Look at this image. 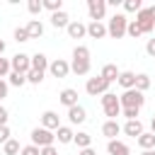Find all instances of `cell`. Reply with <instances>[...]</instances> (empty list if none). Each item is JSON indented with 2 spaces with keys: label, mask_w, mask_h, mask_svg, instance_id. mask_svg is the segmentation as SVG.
<instances>
[{
  "label": "cell",
  "mask_w": 155,
  "mask_h": 155,
  "mask_svg": "<svg viewBox=\"0 0 155 155\" xmlns=\"http://www.w3.org/2000/svg\"><path fill=\"white\" fill-rule=\"evenodd\" d=\"M126 29H128V19H126V15L114 12L111 19H109V24H107L109 36H111V39H121V36H126Z\"/></svg>",
  "instance_id": "1"
},
{
  "label": "cell",
  "mask_w": 155,
  "mask_h": 155,
  "mask_svg": "<svg viewBox=\"0 0 155 155\" xmlns=\"http://www.w3.org/2000/svg\"><path fill=\"white\" fill-rule=\"evenodd\" d=\"M102 109H104V114H107L111 121H116V116H121V102H119V97H116L114 92L102 94Z\"/></svg>",
  "instance_id": "2"
},
{
  "label": "cell",
  "mask_w": 155,
  "mask_h": 155,
  "mask_svg": "<svg viewBox=\"0 0 155 155\" xmlns=\"http://www.w3.org/2000/svg\"><path fill=\"white\" fill-rule=\"evenodd\" d=\"M136 22H138V27H140L143 34H150V31L155 29V5L143 7V10L136 15Z\"/></svg>",
  "instance_id": "3"
},
{
  "label": "cell",
  "mask_w": 155,
  "mask_h": 155,
  "mask_svg": "<svg viewBox=\"0 0 155 155\" xmlns=\"http://www.w3.org/2000/svg\"><path fill=\"white\" fill-rule=\"evenodd\" d=\"M53 140H56V133L44 126H36L31 131V145H36V148H48V145H53Z\"/></svg>",
  "instance_id": "4"
},
{
  "label": "cell",
  "mask_w": 155,
  "mask_h": 155,
  "mask_svg": "<svg viewBox=\"0 0 155 155\" xmlns=\"http://www.w3.org/2000/svg\"><path fill=\"white\" fill-rule=\"evenodd\" d=\"M119 102H121V107H133V109H140V107L145 104V97H143V92H138V90L133 87V90H124V94L119 97Z\"/></svg>",
  "instance_id": "5"
},
{
  "label": "cell",
  "mask_w": 155,
  "mask_h": 155,
  "mask_svg": "<svg viewBox=\"0 0 155 155\" xmlns=\"http://www.w3.org/2000/svg\"><path fill=\"white\" fill-rule=\"evenodd\" d=\"M109 85H111V82H107L102 75H97V78H90V80H87L85 90H87L90 97H97V94H107V92H109Z\"/></svg>",
  "instance_id": "6"
},
{
  "label": "cell",
  "mask_w": 155,
  "mask_h": 155,
  "mask_svg": "<svg viewBox=\"0 0 155 155\" xmlns=\"http://www.w3.org/2000/svg\"><path fill=\"white\" fill-rule=\"evenodd\" d=\"M10 65H12L15 73L27 75V73L31 70V56H27V53H15V56L10 58Z\"/></svg>",
  "instance_id": "7"
},
{
  "label": "cell",
  "mask_w": 155,
  "mask_h": 155,
  "mask_svg": "<svg viewBox=\"0 0 155 155\" xmlns=\"http://www.w3.org/2000/svg\"><path fill=\"white\" fill-rule=\"evenodd\" d=\"M87 12L92 22H102L107 15V0H87Z\"/></svg>",
  "instance_id": "8"
},
{
  "label": "cell",
  "mask_w": 155,
  "mask_h": 155,
  "mask_svg": "<svg viewBox=\"0 0 155 155\" xmlns=\"http://www.w3.org/2000/svg\"><path fill=\"white\" fill-rule=\"evenodd\" d=\"M48 73H51L53 78H68V73H70V63L63 61V58H56V61L48 63Z\"/></svg>",
  "instance_id": "9"
},
{
  "label": "cell",
  "mask_w": 155,
  "mask_h": 155,
  "mask_svg": "<svg viewBox=\"0 0 155 155\" xmlns=\"http://www.w3.org/2000/svg\"><path fill=\"white\" fill-rule=\"evenodd\" d=\"M41 126L48 128V131H58L61 128V116L56 111H44L41 114Z\"/></svg>",
  "instance_id": "10"
},
{
  "label": "cell",
  "mask_w": 155,
  "mask_h": 155,
  "mask_svg": "<svg viewBox=\"0 0 155 155\" xmlns=\"http://www.w3.org/2000/svg\"><path fill=\"white\" fill-rule=\"evenodd\" d=\"M85 119H87V111H85V107H80V104H75V107H70L68 109V121L75 126V124H85Z\"/></svg>",
  "instance_id": "11"
},
{
  "label": "cell",
  "mask_w": 155,
  "mask_h": 155,
  "mask_svg": "<svg viewBox=\"0 0 155 155\" xmlns=\"http://www.w3.org/2000/svg\"><path fill=\"white\" fill-rule=\"evenodd\" d=\"M109 31H107V24H102V22H90L87 24V36L90 39H104Z\"/></svg>",
  "instance_id": "12"
},
{
  "label": "cell",
  "mask_w": 155,
  "mask_h": 155,
  "mask_svg": "<svg viewBox=\"0 0 155 155\" xmlns=\"http://www.w3.org/2000/svg\"><path fill=\"white\" fill-rule=\"evenodd\" d=\"M65 31H68V36H70V39H82V36L87 34V24H82V22H78V19H75V22H70V24H68V29H65Z\"/></svg>",
  "instance_id": "13"
},
{
  "label": "cell",
  "mask_w": 155,
  "mask_h": 155,
  "mask_svg": "<svg viewBox=\"0 0 155 155\" xmlns=\"http://www.w3.org/2000/svg\"><path fill=\"white\" fill-rule=\"evenodd\" d=\"M58 99H61V104H65V107L70 109V107H75V104H78V90H73V87H65V90L58 94Z\"/></svg>",
  "instance_id": "14"
},
{
  "label": "cell",
  "mask_w": 155,
  "mask_h": 155,
  "mask_svg": "<svg viewBox=\"0 0 155 155\" xmlns=\"http://www.w3.org/2000/svg\"><path fill=\"white\" fill-rule=\"evenodd\" d=\"M102 133H104L109 140H116V136L121 133V126H119V121H111V119H107V121H104V126H102Z\"/></svg>",
  "instance_id": "15"
},
{
  "label": "cell",
  "mask_w": 155,
  "mask_h": 155,
  "mask_svg": "<svg viewBox=\"0 0 155 155\" xmlns=\"http://www.w3.org/2000/svg\"><path fill=\"white\" fill-rule=\"evenodd\" d=\"M51 24H53L56 29H68V24H70V17H68V12H65V10H61V12H53V15H51Z\"/></svg>",
  "instance_id": "16"
},
{
  "label": "cell",
  "mask_w": 155,
  "mask_h": 155,
  "mask_svg": "<svg viewBox=\"0 0 155 155\" xmlns=\"http://www.w3.org/2000/svg\"><path fill=\"white\" fill-rule=\"evenodd\" d=\"M121 131L126 133V136H131V138H138L140 133H143V124L136 119V121H126L124 126H121Z\"/></svg>",
  "instance_id": "17"
},
{
  "label": "cell",
  "mask_w": 155,
  "mask_h": 155,
  "mask_svg": "<svg viewBox=\"0 0 155 155\" xmlns=\"http://www.w3.org/2000/svg\"><path fill=\"white\" fill-rule=\"evenodd\" d=\"M31 70L46 73V70H48V58H46L44 53H34V56H31Z\"/></svg>",
  "instance_id": "18"
},
{
  "label": "cell",
  "mask_w": 155,
  "mask_h": 155,
  "mask_svg": "<svg viewBox=\"0 0 155 155\" xmlns=\"http://www.w3.org/2000/svg\"><path fill=\"white\" fill-rule=\"evenodd\" d=\"M124 90H133L136 87V73H131V70H121V75H119V80H116Z\"/></svg>",
  "instance_id": "19"
},
{
  "label": "cell",
  "mask_w": 155,
  "mask_h": 155,
  "mask_svg": "<svg viewBox=\"0 0 155 155\" xmlns=\"http://www.w3.org/2000/svg\"><path fill=\"white\" fill-rule=\"evenodd\" d=\"M107 153L109 155H128V145L124 140H109L107 143Z\"/></svg>",
  "instance_id": "20"
},
{
  "label": "cell",
  "mask_w": 155,
  "mask_h": 155,
  "mask_svg": "<svg viewBox=\"0 0 155 155\" xmlns=\"http://www.w3.org/2000/svg\"><path fill=\"white\" fill-rule=\"evenodd\" d=\"M99 75H102V78H104L107 82H114V80H119V75H121V70H119V68H116L114 63H107V65L102 68V73H99Z\"/></svg>",
  "instance_id": "21"
},
{
  "label": "cell",
  "mask_w": 155,
  "mask_h": 155,
  "mask_svg": "<svg viewBox=\"0 0 155 155\" xmlns=\"http://www.w3.org/2000/svg\"><path fill=\"white\" fill-rule=\"evenodd\" d=\"M136 140H138V145H140L143 150H155V136H153V133L143 131V133H140Z\"/></svg>",
  "instance_id": "22"
},
{
  "label": "cell",
  "mask_w": 155,
  "mask_h": 155,
  "mask_svg": "<svg viewBox=\"0 0 155 155\" xmlns=\"http://www.w3.org/2000/svg\"><path fill=\"white\" fill-rule=\"evenodd\" d=\"M56 138H58V143H73L75 131H73L70 126H61V128L56 131Z\"/></svg>",
  "instance_id": "23"
},
{
  "label": "cell",
  "mask_w": 155,
  "mask_h": 155,
  "mask_svg": "<svg viewBox=\"0 0 155 155\" xmlns=\"http://www.w3.org/2000/svg\"><path fill=\"white\" fill-rule=\"evenodd\" d=\"M73 143L82 150V148H92V136L90 133H85V131H78L75 133V138H73Z\"/></svg>",
  "instance_id": "24"
},
{
  "label": "cell",
  "mask_w": 155,
  "mask_h": 155,
  "mask_svg": "<svg viewBox=\"0 0 155 155\" xmlns=\"http://www.w3.org/2000/svg\"><path fill=\"white\" fill-rule=\"evenodd\" d=\"M27 31H29V39H39V36L44 34V24H41L39 19H29Z\"/></svg>",
  "instance_id": "25"
},
{
  "label": "cell",
  "mask_w": 155,
  "mask_h": 155,
  "mask_svg": "<svg viewBox=\"0 0 155 155\" xmlns=\"http://www.w3.org/2000/svg\"><path fill=\"white\" fill-rule=\"evenodd\" d=\"M90 65H92L90 61H75V58H73L70 70H73L75 75H87V73H90Z\"/></svg>",
  "instance_id": "26"
},
{
  "label": "cell",
  "mask_w": 155,
  "mask_h": 155,
  "mask_svg": "<svg viewBox=\"0 0 155 155\" xmlns=\"http://www.w3.org/2000/svg\"><path fill=\"white\" fill-rule=\"evenodd\" d=\"M24 82H27V75H22V73H15V70H12V73L7 75V85H12V87H22Z\"/></svg>",
  "instance_id": "27"
},
{
  "label": "cell",
  "mask_w": 155,
  "mask_h": 155,
  "mask_svg": "<svg viewBox=\"0 0 155 155\" xmlns=\"http://www.w3.org/2000/svg\"><path fill=\"white\" fill-rule=\"evenodd\" d=\"M148 87H150V75L138 73V75H136V90H138V92H145Z\"/></svg>",
  "instance_id": "28"
},
{
  "label": "cell",
  "mask_w": 155,
  "mask_h": 155,
  "mask_svg": "<svg viewBox=\"0 0 155 155\" xmlns=\"http://www.w3.org/2000/svg\"><path fill=\"white\" fill-rule=\"evenodd\" d=\"M73 58L75 61H90V48L87 46H75L73 48Z\"/></svg>",
  "instance_id": "29"
},
{
  "label": "cell",
  "mask_w": 155,
  "mask_h": 155,
  "mask_svg": "<svg viewBox=\"0 0 155 155\" xmlns=\"http://www.w3.org/2000/svg\"><path fill=\"white\" fill-rule=\"evenodd\" d=\"M2 150H5V155H17V153H22V148H19V143H17L15 138H10V140L2 145Z\"/></svg>",
  "instance_id": "30"
},
{
  "label": "cell",
  "mask_w": 155,
  "mask_h": 155,
  "mask_svg": "<svg viewBox=\"0 0 155 155\" xmlns=\"http://www.w3.org/2000/svg\"><path fill=\"white\" fill-rule=\"evenodd\" d=\"M44 10H48L51 15L53 12H61L63 10V0H44Z\"/></svg>",
  "instance_id": "31"
},
{
  "label": "cell",
  "mask_w": 155,
  "mask_h": 155,
  "mask_svg": "<svg viewBox=\"0 0 155 155\" xmlns=\"http://www.w3.org/2000/svg\"><path fill=\"white\" fill-rule=\"evenodd\" d=\"M124 10H126V12H136V15H138V12L143 10V2H140V0H124Z\"/></svg>",
  "instance_id": "32"
},
{
  "label": "cell",
  "mask_w": 155,
  "mask_h": 155,
  "mask_svg": "<svg viewBox=\"0 0 155 155\" xmlns=\"http://www.w3.org/2000/svg\"><path fill=\"white\" fill-rule=\"evenodd\" d=\"M140 114V109H133V107H121V116H126V121H136Z\"/></svg>",
  "instance_id": "33"
},
{
  "label": "cell",
  "mask_w": 155,
  "mask_h": 155,
  "mask_svg": "<svg viewBox=\"0 0 155 155\" xmlns=\"http://www.w3.org/2000/svg\"><path fill=\"white\" fill-rule=\"evenodd\" d=\"M126 34H128V36H133V39L143 36V31H140V27H138V22H136V19H133V22H128V29H126Z\"/></svg>",
  "instance_id": "34"
},
{
  "label": "cell",
  "mask_w": 155,
  "mask_h": 155,
  "mask_svg": "<svg viewBox=\"0 0 155 155\" xmlns=\"http://www.w3.org/2000/svg\"><path fill=\"white\" fill-rule=\"evenodd\" d=\"M15 41H17V44L29 41V31H27V27H17V29H15Z\"/></svg>",
  "instance_id": "35"
},
{
  "label": "cell",
  "mask_w": 155,
  "mask_h": 155,
  "mask_svg": "<svg viewBox=\"0 0 155 155\" xmlns=\"http://www.w3.org/2000/svg\"><path fill=\"white\" fill-rule=\"evenodd\" d=\"M27 10H29L31 15H39V12L44 10V2H41V0H29V2H27Z\"/></svg>",
  "instance_id": "36"
},
{
  "label": "cell",
  "mask_w": 155,
  "mask_h": 155,
  "mask_svg": "<svg viewBox=\"0 0 155 155\" xmlns=\"http://www.w3.org/2000/svg\"><path fill=\"white\" fill-rule=\"evenodd\" d=\"M44 80V73H36V70H29L27 73V82H31V85H39Z\"/></svg>",
  "instance_id": "37"
},
{
  "label": "cell",
  "mask_w": 155,
  "mask_h": 155,
  "mask_svg": "<svg viewBox=\"0 0 155 155\" xmlns=\"http://www.w3.org/2000/svg\"><path fill=\"white\" fill-rule=\"evenodd\" d=\"M12 73V65H10V61L7 58H0V80L5 78V75H10Z\"/></svg>",
  "instance_id": "38"
},
{
  "label": "cell",
  "mask_w": 155,
  "mask_h": 155,
  "mask_svg": "<svg viewBox=\"0 0 155 155\" xmlns=\"http://www.w3.org/2000/svg\"><path fill=\"white\" fill-rule=\"evenodd\" d=\"M19 155H41V148H36V145H24Z\"/></svg>",
  "instance_id": "39"
},
{
  "label": "cell",
  "mask_w": 155,
  "mask_h": 155,
  "mask_svg": "<svg viewBox=\"0 0 155 155\" xmlns=\"http://www.w3.org/2000/svg\"><path fill=\"white\" fill-rule=\"evenodd\" d=\"M10 138H12V133H10V128H7V126H0V143L5 145V143H7Z\"/></svg>",
  "instance_id": "40"
},
{
  "label": "cell",
  "mask_w": 155,
  "mask_h": 155,
  "mask_svg": "<svg viewBox=\"0 0 155 155\" xmlns=\"http://www.w3.org/2000/svg\"><path fill=\"white\" fill-rule=\"evenodd\" d=\"M7 119H10V114H7V109L0 104V126H7Z\"/></svg>",
  "instance_id": "41"
},
{
  "label": "cell",
  "mask_w": 155,
  "mask_h": 155,
  "mask_svg": "<svg viewBox=\"0 0 155 155\" xmlns=\"http://www.w3.org/2000/svg\"><path fill=\"white\" fill-rule=\"evenodd\" d=\"M145 51H148V56H153V58H155V39H148V44H145Z\"/></svg>",
  "instance_id": "42"
},
{
  "label": "cell",
  "mask_w": 155,
  "mask_h": 155,
  "mask_svg": "<svg viewBox=\"0 0 155 155\" xmlns=\"http://www.w3.org/2000/svg\"><path fill=\"white\" fill-rule=\"evenodd\" d=\"M7 90H10V85H7L5 80H0V102H2L5 97H7Z\"/></svg>",
  "instance_id": "43"
},
{
  "label": "cell",
  "mask_w": 155,
  "mask_h": 155,
  "mask_svg": "<svg viewBox=\"0 0 155 155\" xmlns=\"http://www.w3.org/2000/svg\"><path fill=\"white\" fill-rule=\"evenodd\" d=\"M41 155H58V150L53 145H48V148H41Z\"/></svg>",
  "instance_id": "44"
},
{
  "label": "cell",
  "mask_w": 155,
  "mask_h": 155,
  "mask_svg": "<svg viewBox=\"0 0 155 155\" xmlns=\"http://www.w3.org/2000/svg\"><path fill=\"white\" fill-rule=\"evenodd\" d=\"M78 155H97V153H94V150H92V148H82V150H80V153H78Z\"/></svg>",
  "instance_id": "45"
},
{
  "label": "cell",
  "mask_w": 155,
  "mask_h": 155,
  "mask_svg": "<svg viewBox=\"0 0 155 155\" xmlns=\"http://www.w3.org/2000/svg\"><path fill=\"white\" fill-rule=\"evenodd\" d=\"M2 53H5V41L0 39V58H2Z\"/></svg>",
  "instance_id": "46"
},
{
  "label": "cell",
  "mask_w": 155,
  "mask_h": 155,
  "mask_svg": "<svg viewBox=\"0 0 155 155\" xmlns=\"http://www.w3.org/2000/svg\"><path fill=\"white\" fill-rule=\"evenodd\" d=\"M150 133H153V136H155V119H153V121H150Z\"/></svg>",
  "instance_id": "47"
},
{
  "label": "cell",
  "mask_w": 155,
  "mask_h": 155,
  "mask_svg": "<svg viewBox=\"0 0 155 155\" xmlns=\"http://www.w3.org/2000/svg\"><path fill=\"white\" fill-rule=\"evenodd\" d=\"M140 155H155V150H143Z\"/></svg>",
  "instance_id": "48"
},
{
  "label": "cell",
  "mask_w": 155,
  "mask_h": 155,
  "mask_svg": "<svg viewBox=\"0 0 155 155\" xmlns=\"http://www.w3.org/2000/svg\"><path fill=\"white\" fill-rule=\"evenodd\" d=\"M153 119H155V114H153Z\"/></svg>",
  "instance_id": "49"
}]
</instances>
